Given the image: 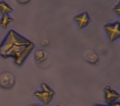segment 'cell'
<instances>
[{"instance_id": "cell-1", "label": "cell", "mask_w": 120, "mask_h": 106, "mask_svg": "<svg viewBox=\"0 0 120 106\" xmlns=\"http://www.w3.org/2000/svg\"><path fill=\"white\" fill-rule=\"evenodd\" d=\"M34 48L33 42L11 29L0 43V56L14 59L15 64L21 66Z\"/></svg>"}, {"instance_id": "cell-2", "label": "cell", "mask_w": 120, "mask_h": 106, "mask_svg": "<svg viewBox=\"0 0 120 106\" xmlns=\"http://www.w3.org/2000/svg\"><path fill=\"white\" fill-rule=\"evenodd\" d=\"M41 91H36L33 95L45 105H48L52 101L55 94L54 91L45 83L41 85Z\"/></svg>"}, {"instance_id": "cell-3", "label": "cell", "mask_w": 120, "mask_h": 106, "mask_svg": "<svg viewBox=\"0 0 120 106\" xmlns=\"http://www.w3.org/2000/svg\"><path fill=\"white\" fill-rule=\"evenodd\" d=\"M119 27V22L107 24L104 26V29L106 32L107 37L111 42H113L120 38V32Z\"/></svg>"}, {"instance_id": "cell-4", "label": "cell", "mask_w": 120, "mask_h": 106, "mask_svg": "<svg viewBox=\"0 0 120 106\" xmlns=\"http://www.w3.org/2000/svg\"><path fill=\"white\" fill-rule=\"evenodd\" d=\"M15 84V77L11 72L5 71L0 75V87L5 89L11 88Z\"/></svg>"}, {"instance_id": "cell-5", "label": "cell", "mask_w": 120, "mask_h": 106, "mask_svg": "<svg viewBox=\"0 0 120 106\" xmlns=\"http://www.w3.org/2000/svg\"><path fill=\"white\" fill-rule=\"evenodd\" d=\"M105 99L108 105H110L115 102L120 98V94L113 90L111 89L110 87L107 86L104 88Z\"/></svg>"}, {"instance_id": "cell-6", "label": "cell", "mask_w": 120, "mask_h": 106, "mask_svg": "<svg viewBox=\"0 0 120 106\" xmlns=\"http://www.w3.org/2000/svg\"><path fill=\"white\" fill-rule=\"evenodd\" d=\"M77 26L79 29H82L86 27L90 22V19L87 12H83L74 17Z\"/></svg>"}, {"instance_id": "cell-7", "label": "cell", "mask_w": 120, "mask_h": 106, "mask_svg": "<svg viewBox=\"0 0 120 106\" xmlns=\"http://www.w3.org/2000/svg\"><path fill=\"white\" fill-rule=\"evenodd\" d=\"M13 12V9L5 1H0V13L2 16Z\"/></svg>"}, {"instance_id": "cell-8", "label": "cell", "mask_w": 120, "mask_h": 106, "mask_svg": "<svg viewBox=\"0 0 120 106\" xmlns=\"http://www.w3.org/2000/svg\"><path fill=\"white\" fill-rule=\"evenodd\" d=\"M13 21V19L8 14L4 15L0 20V27L2 29H6L8 26Z\"/></svg>"}, {"instance_id": "cell-9", "label": "cell", "mask_w": 120, "mask_h": 106, "mask_svg": "<svg viewBox=\"0 0 120 106\" xmlns=\"http://www.w3.org/2000/svg\"><path fill=\"white\" fill-rule=\"evenodd\" d=\"M47 53L43 50H39L35 53V59L39 62H42L45 61L47 58Z\"/></svg>"}, {"instance_id": "cell-10", "label": "cell", "mask_w": 120, "mask_h": 106, "mask_svg": "<svg viewBox=\"0 0 120 106\" xmlns=\"http://www.w3.org/2000/svg\"><path fill=\"white\" fill-rule=\"evenodd\" d=\"M113 11L118 15V16H120V3L113 8Z\"/></svg>"}, {"instance_id": "cell-11", "label": "cell", "mask_w": 120, "mask_h": 106, "mask_svg": "<svg viewBox=\"0 0 120 106\" xmlns=\"http://www.w3.org/2000/svg\"><path fill=\"white\" fill-rule=\"evenodd\" d=\"M107 106H120V103L119 102H115L110 105H107Z\"/></svg>"}, {"instance_id": "cell-12", "label": "cell", "mask_w": 120, "mask_h": 106, "mask_svg": "<svg viewBox=\"0 0 120 106\" xmlns=\"http://www.w3.org/2000/svg\"><path fill=\"white\" fill-rule=\"evenodd\" d=\"M19 3H26L27 2H28V1H27V0H18V1Z\"/></svg>"}, {"instance_id": "cell-13", "label": "cell", "mask_w": 120, "mask_h": 106, "mask_svg": "<svg viewBox=\"0 0 120 106\" xmlns=\"http://www.w3.org/2000/svg\"><path fill=\"white\" fill-rule=\"evenodd\" d=\"M93 106H107L106 105H101V104H95L93 105Z\"/></svg>"}, {"instance_id": "cell-14", "label": "cell", "mask_w": 120, "mask_h": 106, "mask_svg": "<svg viewBox=\"0 0 120 106\" xmlns=\"http://www.w3.org/2000/svg\"><path fill=\"white\" fill-rule=\"evenodd\" d=\"M31 106H38V105H32Z\"/></svg>"}, {"instance_id": "cell-15", "label": "cell", "mask_w": 120, "mask_h": 106, "mask_svg": "<svg viewBox=\"0 0 120 106\" xmlns=\"http://www.w3.org/2000/svg\"></svg>"}]
</instances>
